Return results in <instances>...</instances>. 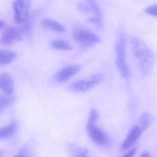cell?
<instances>
[{"label": "cell", "instance_id": "obj_1", "mask_svg": "<svg viewBox=\"0 0 157 157\" xmlns=\"http://www.w3.org/2000/svg\"><path fill=\"white\" fill-rule=\"evenodd\" d=\"M131 44L133 54L139 61L140 72L144 76H147L153 67L155 55L147 45L139 38H132Z\"/></svg>", "mask_w": 157, "mask_h": 157}, {"label": "cell", "instance_id": "obj_2", "mask_svg": "<svg viewBox=\"0 0 157 157\" xmlns=\"http://www.w3.org/2000/svg\"><path fill=\"white\" fill-rule=\"evenodd\" d=\"M126 37L124 33H120L115 44L116 65L121 76L126 79L130 77V70L126 60Z\"/></svg>", "mask_w": 157, "mask_h": 157}, {"label": "cell", "instance_id": "obj_3", "mask_svg": "<svg viewBox=\"0 0 157 157\" xmlns=\"http://www.w3.org/2000/svg\"><path fill=\"white\" fill-rule=\"evenodd\" d=\"M74 39L83 46L92 47L101 43V39L94 33L83 29L75 30L73 33Z\"/></svg>", "mask_w": 157, "mask_h": 157}, {"label": "cell", "instance_id": "obj_4", "mask_svg": "<svg viewBox=\"0 0 157 157\" xmlns=\"http://www.w3.org/2000/svg\"><path fill=\"white\" fill-rule=\"evenodd\" d=\"M95 124L88 122L87 123L86 130L89 136L98 146H109L111 143L110 138L105 132L95 126Z\"/></svg>", "mask_w": 157, "mask_h": 157}, {"label": "cell", "instance_id": "obj_5", "mask_svg": "<svg viewBox=\"0 0 157 157\" xmlns=\"http://www.w3.org/2000/svg\"><path fill=\"white\" fill-rule=\"evenodd\" d=\"M30 8V0H15L13 4L14 20L18 25L28 21Z\"/></svg>", "mask_w": 157, "mask_h": 157}, {"label": "cell", "instance_id": "obj_6", "mask_svg": "<svg viewBox=\"0 0 157 157\" xmlns=\"http://www.w3.org/2000/svg\"><path fill=\"white\" fill-rule=\"evenodd\" d=\"M103 79V75L97 73L92 76L88 80H82L73 82L70 85V90L75 92H84L90 89L96 84L100 83Z\"/></svg>", "mask_w": 157, "mask_h": 157}, {"label": "cell", "instance_id": "obj_7", "mask_svg": "<svg viewBox=\"0 0 157 157\" xmlns=\"http://www.w3.org/2000/svg\"><path fill=\"white\" fill-rule=\"evenodd\" d=\"M22 39V33L20 30L13 26H10L5 29L2 34L1 44L4 45L10 46Z\"/></svg>", "mask_w": 157, "mask_h": 157}, {"label": "cell", "instance_id": "obj_8", "mask_svg": "<svg viewBox=\"0 0 157 157\" xmlns=\"http://www.w3.org/2000/svg\"><path fill=\"white\" fill-rule=\"evenodd\" d=\"M143 132L144 131L138 125L133 126L130 128L126 138L121 146V151H124L130 148L140 137Z\"/></svg>", "mask_w": 157, "mask_h": 157}, {"label": "cell", "instance_id": "obj_9", "mask_svg": "<svg viewBox=\"0 0 157 157\" xmlns=\"http://www.w3.org/2000/svg\"><path fill=\"white\" fill-rule=\"evenodd\" d=\"M81 67L78 65H70L60 70L56 74L55 80L58 83H62L70 78L80 71Z\"/></svg>", "mask_w": 157, "mask_h": 157}, {"label": "cell", "instance_id": "obj_10", "mask_svg": "<svg viewBox=\"0 0 157 157\" xmlns=\"http://www.w3.org/2000/svg\"><path fill=\"white\" fill-rule=\"evenodd\" d=\"M0 88L5 94L11 95L14 92V82L12 77L7 73H3L0 76Z\"/></svg>", "mask_w": 157, "mask_h": 157}, {"label": "cell", "instance_id": "obj_11", "mask_svg": "<svg viewBox=\"0 0 157 157\" xmlns=\"http://www.w3.org/2000/svg\"><path fill=\"white\" fill-rule=\"evenodd\" d=\"M67 147L69 153L73 157H86L89 152L87 148L78 146L73 143H68L67 144Z\"/></svg>", "mask_w": 157, "mask_h": 157}, {"label": "cell", "instance_id": "obj_12", "mask_svg": "<svg viewBox=\"0 0 157 157\" xmlns=\"http://www.w3.org/2000/svg\"><path fill=\"white\" fill-rule=\"evenodd\" d=\"M42 25L46 28L58 33H63L66 31L65 26L60 23L52 20L44 19L42 21Z\"/></svg>", "mask_w": 157, "mask_h": 157}, {"label": "cell", "instance_id": "obj_13", "mask_svg": "<svg viewBox=\"0 0 157 157\" xmlns=\"http://www.w3.org/2000/svg\"><path fill=\"white\" fill-rule=\"evenodd\" d=\"M15 52L7 50L0 51V65L1 66L8 65L13 62L17 58Z\"/></svg>", "mask_w": 157, "mask_h": 157}, {"label": "cell", "instance_id": "obj_14", "mask_svg": "<svg viewBox=\"0 0 157 157\" xmlns=\"http://www.w3.org/2000/svg\"><path fill=\"white\" fill-rule=\"evenodd\" d=\"M18 128V123L16 121L12 122L10 124L0 129V138H7L12 136L17 131Z\"/></svg>", "mask_w": 157, "mask_h": 157}, {"label": "cell", "instance_id": "obj_15", "mask_svg": "<svg viewBox=\"0 0 157 157\" xmlns=\"http://www.w3.org/2000/svg\"><path fill=\"white\" fill-rule=\"evenodd\" d=\"M152 119L153 118L151 114L150 113L148 112H144L139 119L137 124L140 127V128L144 132L150 126L151 124Z\"/></svg>", "mask_w": 157, "mask_h": 157}, {"label": "cell", "instance_id": "obj_16", "mask_svg": "<svg viewBox=\"0 0 157 157\" xmlns=\"http://www.w3.org/2000/svg\"><path fill=\"white\" fill-rule=\"evenodd\" d=\"M2 95L0 96V110L1 112L13 104L16 101L15 96L11 95Z\"/></svg>", "mask_w": 157, "mask_h": 157}, {"label": "cell", "instance_id": "obj_17", "mask_svg": "<svg viewBox=\"0 0 157 157\" xmlns=\"http://www.w3.org/2000/svg\"><path fill=\"white\" fill-rule=\"evenodd\" d=\"M52 48L57 50L70 51L73 49V47L68 42L62 40H55L51 43Z\"/></svg>", "mask_w": 157, "mask_h": 157}, {"label": "cell", "instance_id": "obj_18", "mask_svg": "<svg viewBox=\"0 0 157 157\" xmlns=\"http://www.w3.org/2000/svg\"><path fill=\"white\" fill-rule=\"evenodd\" d=\"M86 2L91 9L92 12L94 14V17L103 20L101 9L96 0H86Z\"/></svg>", "mask_w": 157, "mask_h": 157}, {"label": "cell", "instance_id": "obj_19", "mask_svg": "<svg viewBox=\"0 0 157 157\" xmlns=\"http://www.w3.org/2000/svg\"><path fill=\"white\" fill-rule=\"evenodd\" d=\"M98 118H99V113H98V111L96 109H92L89 114L88 122L95 123L98 120Z\"/></svg>", "mask_w": 157, "mask_h": 157}, {"label": "cell", "instance_id": "obj_20", "mask_svg": "<svg viewBox=\"0 0 157 157\" xmlns=\"http://www.w3.org/2000/svg\"><path fill=\"white\" fill-rule=\"evenodd\" d=\"M77 8L80 11L84 13H90L92 12L91 9L89 5H86L82 3H79L77 5Z\"/></svg>", "mask_w": 157, "mask_h": 157}, {"label": "cell", "instance_id": "obj_21", "mask_svg": "<svg viewBox=\"0 0 157 157\" xmlns=\"http://www.w3.org/2000/svg\"><path fill=\"white\" fill-rule=\"evenodd\" d=\"M145 11L149 15L157 17V5H151L147 7Z\"/></svg>", "mask_w": 157, "mask_h": 157}, {"label": "cell", "instance_id": "obj_22", "mask_svg": "<svg viewBox=\"0 0 157 157\" xmlns=\"http://www.w3.org/2000/svg\"><path fill=\"white\" fill-rule=\"evenodd\" d=\"M136 148H133L130 149L128 152H127V153H126L125 155L124 156V157H133V156L135 155V154H136Z\"/></svg>", "mask_w": 157, "mask_h": 157}, {"label": "cell", "instance_id": "obj_23", "mask_svg": "<svg viewBox=\"0 0 157 157\" xmlns=\"http://www.w3.org/2000/svg\"><path fill=\"white\" fill-rule=\"evenodd\" d=\"M151 156L150 153L147 151H144L142 152L140 154V157H149Z\"/></svg>", "mask_w": 157, "mask_h": 157}, {"label": "cell", "instance_id": "obj_24", "mask_svg": "<svg viewBox=\"0 0 157 157\" xmlns=\"http://www.w3.org/2000/svg\"><path fill=\"white\" fill-rule=\"evenodd\" d=\"M6 26V23L3 21H0V29H2L5 28Z\"/></svg>", "mask_w": 157, "mask_h": 157}]
</instances>
